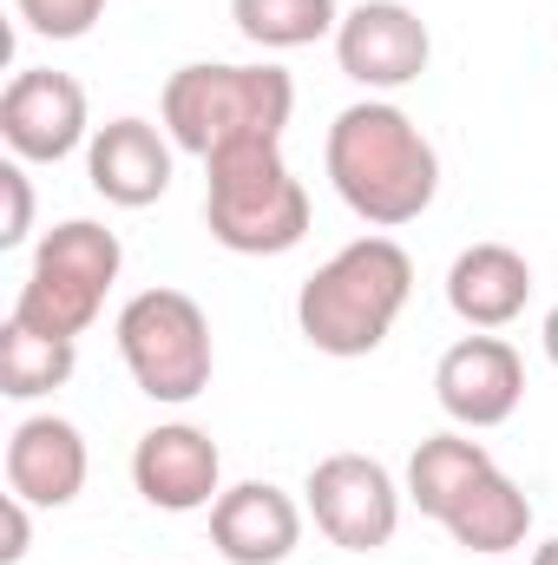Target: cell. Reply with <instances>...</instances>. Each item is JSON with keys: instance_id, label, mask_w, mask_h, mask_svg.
Returning a JSON list of instances; mask_svg holds the SVG:
<instances>
[{"instance_id": "cell-1", "label": "cell", "mask_w": 558, "mask_h": 565, "mask_svg": "<svg viewBox=\"0 0 558 565\" xmlns=\"http://www.w3.org/2000/svg\"><path fill=\"white\" fill-rule=\"evenodd\" d=\"M322 164H329L335 198L362 224H375V231L415 224L420 211L433 204V191H440V151H433V139L401 106H388V99L342 106L329 139H322Z\"/></svg>"}, {"instance_id": "cell-2", "label": "cell", "mask_w": 558, "mask_h": 565, "mask_svg": "<svg viewBox=\"0 0 558 565\" xmlns=\"http://www.w3.org/2000/svg\"><path fill=\"white\" fill-rule=\"evenodd\" d=\"M408 296H415V257L395 237H355L296 289V329L309 349L355 362L388 342Z\"/></svg>"}, {"instance_id": "cell-3", "label": "cell", "mask_w": 558, "mask_h": 565, "mask_svg": "<svg viewBox=\"0 0 558 565\" xmlns=\"http://www.w3.org/2000/svg\"><path fill=\"white\" fill-rule=\"evenodd\" d=\"M204 224L237 257H282L309 237V191L282 164V139H237L204 158Z\"/></svg>"}, {"instance_id": "cell-4", "label": "cell", "mask_w": 558, "mask_h": 565, "mask_svg": "<svg viewBox=\"0 0 558 565\" xmlns=\"http://www.w3.org/2000/svg\"><path fill=\"white\" fill-rule=\"evenodd\" d=\"M164 132L178 151L191 158H211L237 139H282L289 113H296V79L282 66H217V60H197V66H178L164 79Z\"/></svg>"}, {"instance_id": "cell-5", "label": "cell", "mask_w": 558, "mask_h": 565, "mask_svg": "<svg viewBox=\"0 0 558 565\" xmlns=\"http://www.w3.org/2000/svg\"><path fill=\"white\" fill-rule=\"evenodd\" d=\"M119 264H126V250H119V237H112L106 224L66 217L60 231L40 237L33 270H26L20 296H13V316H20L26 329H40V335L79 342V335L99 322L106 289L119 282Z\"/></svg>"}, {"instance_id": "cell-6", "label": "cell", "mask_w": 558, "mask_h": 565, "mask_svg": "<svg viewBox=\"0 0 558 565\" xmlns=\"http://www.w3.org/2000/svg\"><path fill=\"white\" fill-rule=\"evenodd\" d=\"M119 355L139 382V395L184 408L211 388V316L197 309V296L184 289H139L119 309Z\"/></svg>"}, {"instance_id": "cell-7", "label": "cell", "mask_w": 558, "mask_h": 565, "mask_svg": "<svg viewBox=\"0 0 558 565\" xmlns=\"http://www.w3.org/2000/svg\"><path fill=\"white\" fill-rule=\"evenodd\" d=\"M309 513L329 546L342 553H382L401 526V487L375 454H329L309 467Z\"/></svg>"}, {"instance_id": "cell-8", "label": "cell", "mask_w": 558, "mask_h": 565, "mask_svg": "<svg viewBox=\"0 0 558 565\" xmlns=\"http://www.w3.org/2000/svg\"><path fill=\"white\" fill-rule=\"evenodd\" d=\"M0 139L20 164H60L79 145H93L86 126V86L53 66H20L0 93Z\"/></svg>"}, {"instance_id": "cell-9", "label": "cell", "mask_w": 558, "mask_h": 565, "mask_svg": "<svg viewBox=\"0 0 558 565\" xmlns=\"http://www.w3.org/2000/svg\"><path fill=\"white\" fill-rule=\"evenodd\" d=\"M335 60H342V73L355 86L401 93V86H415L420 73H427L433 33H427V20H420L415 7H401V0H362L335 26Z\"/></svg>"}, {"instance_id": "cell-10", "label": "cell", "mask_w": 558, "mask_h": 565, "mask_svg": "<svg viewBox=\"0 0 558 565\" xmlns=\"http://www.w3.org/2000/svg\"><path fill=\"white\" fill-rule=\"evenodd\" d=\"M433 402L447 408V422L453 427H500L519 415V402H526V362H519V349L506 342V335H460L447 355H440V369H433Z\"/></svg>"}, {"instance_id": "cell-11", "label": "cell", "mask_w": 558, "mask_h": 565, "mask_svg": "<svg viewBox=\"0 0 558 565\" xmlns=\"http://www.w3.org/2000/svg\"><path fill=\"white\" fill-rule=\"evenodd\" d=\"M132 487H139L144 507H158V513H204V507H217V493H224L217 440L191 422L151 427L132 447Z\"/></svg>"}, {"instance_id": "cell-12", "label": "cell", "mask_w": 558, "mask_h": 565, "mask_svg": "<svg viewBox=\"0 0 558 565\" xmlns=\"http://www.w3.org/2000/svg\"><path fill=\"white\" fill-rule=\"evenodd\" d=\"M171 132H158L151 119H112L86 145V178L106 204L119 211H144L171 191Z\"/></svg>"}, {"instance_id": "cell-13", "label": "cell", "mask_w": 558, "mask_h": 565, "mask_svg": "<svg viewBox=\"0 0 558 565\" xmlns=\"http://www.w3.org/2000/svg\"><path fill=\"white\" fill-rule=\"evenodd\" d=\"M296 540H302V507L270 480L224 487L211 507V546L230 565H282Z\"/></svg>"}, {"instance_id": "cell-14", "label": "cell", "mask_w": 558, "mask_h": 565, "mask_svg": "<svg viewBox=\"0 0 558 565\" xmlns=\"http://www.w3.org/2000/svg\"><path fill=\"white\" fill-rule=\"evenodd\" d=\"M86 467V434L60 415H26L7 434V493H20L26 507H73Z\"/></svg>"}, {"instance_id": "cell-15", "label": "cell", "mask_w": 558, "mask_h": 565, "mask_svg": "<svg viewBox=\"0 0 558 565\" xmlns=\"http://www.w3.org/2000/svg\"><path fill=\"white\" fill-rule=\"evenodd\" d=\"M526 296H533V264L513 244H466L447 270V309L466 329H486V335L519 322Z\"/></svg>"}, {"instance_id": "cell-16", "label": "cell", "mask_w": 558, "mask_h": 565, "mask_svg": "<svg viewBox=\"0 0 558 565\" xmlns=\"http://www.w3.org/2000/svg\"><path fill=\"white\" fill-rule=\"evenodd\" d=\"M440 526L453 533V546H466V553H480V559H500V553L526 546V533H533V500H526L500 467H486V473L447 507Z\"/></svg>"}, {"instance_id": "cell-17", "label": "cell", "mask_w": 558, "mask_h": 565, "mask_svg": "<svg viewBox=\"0 0 558 565\" xmlns=\"http://www.w3.org/2000/svg\"><path fill=\"white\" fill-rule=\"evenodd\" d=\"M493 467V454L466 434H427L408 460V500H415L427 520H447V507Z\"/></svg>"}, {"instance_id": "cell-18", "label": "cell", "mask_w": 558, "mask_h": 565, "mask_svg": "<svg viewBox=\"0 0 558 565\" xmlns=\"http://www.w3.org/2000/svg\"><path fill=\"white\" fill-rule=\"evenodd\" d=\"M73 362H79V349L66 335H40L20 316L0 322V395L40 402V395H53V388L73 382Z\"/></svg>"}, {"instance_id": "cell-19", "label": "cell", "mask_w": 558, "mask_h": 565, "mask_svg": "<svg viewBox=\"0 0 558 565\" xmlns=\"http://www.w3.org/2000/svg\"><path fill=\"white\" fill-rule=\"evenodd\" d=\"M230 20L250 46L264 53H289V46H315L335 40L342 7L335 0H230Z\"/></svg>"}, {"instance_id": "cell-20", "label": "cell", "mask_w": 558, "mask_h": 565, "mask_svg": "<svg viewBox=\"0 0 558 565\" xmlns=\"http://www.w3.org/2000/svg\"><path fill=\"white\" fill-rule=\"evenodd\" d=\"M13 7H20L26 33H40V40H86L93 20L106 13V0H13Z\"/></svg>"}, {"instance_id": "cell-21", "label": "cell", "mask_w": 558, "mask_h": 565, "mask_svg": "<svg viewBox=\"0 0 558 565\" xmlns=\"http://www.w3.org/2000/svg\"><path fill=\"white\" fill-rule=\"evenodd\" d=\"M0 191H7L0 250H13V244H26V231H33V184H26V164H20V158H7V164H0Z\"/></svg>"}, {"instance_id": "cell-22", "label": "cell", "mask_w": 558, "mask_h": 565, "mask_svg": "<svg viewBox=\"0 0 558 565\" xmlns=\"http://www.w3.org/2000/svg\"><path fill=\"white\" fill-rule=\"evenodd\" d=\"M0 559L7 565L26 559V500L20 493H7V546H0Z\"/></svg>"}, {"instance_id": "cell-23", "label": "cell", "mask_w": 558, "mask_h": 565, "mask_svg": "<svg viewBox=\"0 0 558 565\" xmlns=\"http://www.w3.org/2000/svg\"><path fill=\"white\" fill-rule=\"evenodd\" d=\"M546 355H552V369H558V302H552V316H546Z\"/></svg>"}, {"instance_id": "cell-24", "label": "cell", "mask_w": 558, "mask_h": 565, "mask_svg": "<svg viewBox=\"0 0 558 565\" xmlns=\"http://www.w3.org/2000/svg\"><path fill=\"white\" fill-rule=\"evenodd\" d=\"M533 565H558V540H546V546L533 553Z\"/></svg>"}]
</instances>
